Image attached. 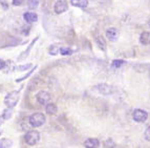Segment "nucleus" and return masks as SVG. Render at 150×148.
Wrapping results in <instances>:
<instances>
[{"mask_svg": "<svg viewBox=\"0 0 150 148\" xmlns=\"http://www.w3.org/2000/svg\"><path fill=\"white\" fill-rule=\"evenodd\" d=\"M46 121V117L42 113H34L28 118V123L32 127H40Z\"/></svg>", "mask_w": 150, "mask_h": 148, "instance_id": "nucleus-1", "label": "nucleus"}, {"mask_svg": "<svg viewBox=\"0 0 150 148\" xmlns=\"http://www.w3.org/2000/svg\"><path fill=\"white\" fill-rule=\"evenodd\" d=\"M19 101V91H14L8 93L4 98V104L8 108H14Z\"/></svg>", "mask_w": 150, "mask_h": 148, "instance_id": "nucleus-2", "label": "nucleus"}, {"mask_svg": "<svg viewBox=\"0 0 150 148\" xmlns=\"http://www.w3.org/2000/svg\"><path fill=\"white\" fill-rule=\"evenodd\" d=\"M24 141L28 146L36 145V144H38L39 143V141H40V133L38 132L37 130L28 131L24 136Z\"/></svg>", "mask_w": 150, "mask_h": 148, "instance_id": "nucleus-3", "label": "nucleus"}, {"mask_svg": "<svg viewBox=\"0 0 150 148\" xmlns=\"http://www.w3.org/2000/svg\"><path fill=\"white\" fill-rule=\"evenodd\" d=\"M132 119L138 123H144L148 119V113L146 110H143L141 108H137L132 113Z\"/></svg>", "mask_w": 150, "mask_h": 148, "instance_id": "nucleus-4", "label": "nucleus"}, {"mask_svg": "<svg viewBox=\"0 0 150 148\" xmlns=\"http://www.w3.org/2000/svg\"><path fill=\"white\" fill-rule=\"evenodd\" d=\"M93 91H98L101 95L108 96L111 95L113 93V87L109 84H105V83H102V84H98L93 87Z\"/></svg>", "mask_w": 150, "mask_h": 148, "instance_id": "nucleus-5", "label": "nucleus"}, {"mask_svg": "<svg viewBox=\"0 0 150 148\" xmlns=\"http://www.w3.org/2000/svg\"><path fill=\"white\" fill-rule=\"evenodd\" d=\"M36 99H37L39 104H41V105H46L47 103L50 102L52 97H50V93H48V91H40L37 93V96H36Z\"/></svg>", "mask_w": 150, "mask_h": 148, "instance_id": "nucleus-6", "label": "nucleus"}, {"mask_svg": "<svg viewBox=\"0 0 150 148\" xmlns=\"http://www.w3.org/2000/svg\"><path fill=\"white\" fill-rule=\"evenodd\" d=\"M67 3L65 2L64 0H58L55 3V12L57 14H62V13L67 11Z\"/></svg>", "mask_w": 150, "mask_h": 148, "instance_id": "nucleus-7", "label": "nucleus"}, {"mask_svg": "<svg viewBox=\"0 0 150 148\" xmlns=\"http://www.w3.org/2000/svg\"><path fill=\"white\" fill-rule=\"evenodd\" d=\"M85 148H100V141L96 138H88L84 141Z\"/></svg>", "mask_w": 150, "mask_h": 148, "instance_id": "nucleus-8", "label": "nucleus"}, {"mask_svg": "<svg viewBox=\"0 0 150 148\" xmlns=\"http://www.w3.org/2000/svg\"><path fill=\"white\" fill-rule=\"evenodd\" d=\"M106 37L109 39L110 41H115L119 37V30L115 28H110L106 30Z\"/></svg>", "mask_w": 150, "mask_h": 148, "instance_id": "nucleus-9", "label": "nucleus"}, {"mask_svg": "<svg viewBox=\"0 0 150 148\" xmlns=\"http://www.w3.org/2000/svg\"><path fill=\"white\" fill-rule=\"evenodd\" d=\"M23 18H24V20L28 23H34L38 20V15L34 12H26L24 13Z\"/></svg>", "mask_w": 150, "mask_h": 148, "instance_id": "nucleus-10", "label": "nucleus"}, {"mask_svg": "<svg viewBox=\"0 0 150 148\" xmlns=\"http://www.w3.org/2000/svg\"><path fill=\"white\" fill-rule=\"evenodd\" d=\"M58 111V108H57V105H56L55 103H47L46 105H45V113H47L50 115H56Z\"/></svg>", "mask_w": 150, "mask_h": 148, "instance_id": "nucleus-11", "label": "nucleus"}, {"mask_svg": "<svg viewBox=\"0 0 150 148\" xmlns=\"http://www.w3.org/2000/svg\"><path fill=\"white\" fill-rule=\"evenodd\" d=\"M140 42L143 45L150 44V33L149 32H143L140 36Z\"/></svg>", "mask_w": 150, "mask_h": 148, "instance_id": "nucleus-12", "label": "nucleus"}, {"mask_svg": "<svg viewBox=\"0 0 150 148\" xmlns=\"http://www.w3.org/2000/svg\"><path fill=\"white\" fill-rule=\"evenodd\" d=\"M37 40H38V37L35 38V39H34V40H33L32 42H30V46L28 47V50H25V52H23V53L21 54V55L19 56V57H18V61H21V60H23V59H25V58L28 57V54H30V50H32V47L34 46V44H35L36 41H37Z\"/></svg>", "mask_w": 150, "mask_h": 148, "instance_id": "nucleus-13", "label": "nucleus"}, {"mask_svg": "<svg viewBox=\"0 0 150 148\" xmlns=\"http://www.w3.org/2000/svg\"><path fill=\"white\" fill-rule=\"evenodd\" d=\"M70 3L74 6H77V8H86L88 5L87 0H70Z\"/></svg>", "mask_w": 150, "mask_h": 148, "instance_id": "nucleus-14", "label": "nucleus"}, {"mask_svg": "<svg viewBox=\"0 0 150 148\" xmlns=\"http://www.w3.org/2000/svg\"><path fill=\"white\" fill-rule=\"evenodd\" d=\"M96 42H97L98 46H99V48H100L101 50L105 52L106 50V43H105V40H104V38H103L102 36H98V37L96 38Z\"/></svg>", "mask_w": 150, "mask_h": 148, "instance_id": "nucleus-15", "label": "nucleus"}, {"mask_svg": "<svg viewBox=\"0 0 150 148\" xmlns=\"http://www.w3.org/2000/svg\"><path fill=\"white\" fill-rule=\"evenodd\" d=\"M125 64H126V61H124V60H120V59H118V60H113L112 62H111V68H112V69L121 68L123 65H125Z\"/></svg>", "mask_w": 150, "mask_h": 148, "instance_id": "nucleus-16", "label": "nucleus"}, {"mask_svg": "<svg viewBox=\"0 0 150 148\" xmlns=\"http://www.w3.org/2000/svg\"><path fill=\"white\" fill-rule=\"evenodd\" d=\"M59 53L63 56H69L74 53V50L69 47H60V50H59Z\"/></svg>", "mask_w": 150, "mask_h": 148, "instance_id": "nucleus-17", "label": "nucleus"}, {"mask_svg": "<svg viewBox=\"0 0 150 148\" xmlns=\"http://www.w3.org/2000/svg\"><path fill=\"white\" fill-rule=\"evenodd\" d=\"M2 115L4 117L5 121L10 120V119L12 118V115H13L12 108H6V109H4V110H3V113H2Z\"/></svg>", "mask_w": 150, "mask_h": 148, "instance_id": "nucleus-18", "label": "nucleus"}, {"mask_svg": "<svg viewBox=\"0 0 150 148\" xmlns=\"http://www.w3.org/2000/svg\"><path fill=\"white\" fill-rule=\"evenodd\" d=\"M48 53H50V55H53V56H55V55H57L58 53H59V50H60V48L58 47L57 45H55V44H53V45H50V48H48Z\"/></svg>", "mask_w": 150, "mask_h": 148, "instance_id": "nucleus-19", "label": "nucleus"}, {"mask_svg": "<svg viewBox=\"0 0 150 148\" xmlns=\"http://www.w3.org/2000/svg\"><path fill=\"white\" fill-rule=\"evenodd\" d=\"M36 68H37V66H34V68H32V69H30V72H28V73L26 74V75H24V76H23V77H21V78H19V79H16V82L19 83V82H21V81L25 80V79H26V78H28V77H30V76L32 75L33 73H34V70H35Z\"/></svg>", "mask_w": 150, "mask_h": 148, "instance_id": "nucleus-20", "label": "nucleus"}, {"mask_svg": "<svg viewBox=\"0 0 150 148\" xmlns=\"http://www.w3.org/2000/svg\"><path fill=\"white\" fill-rule=\"evenodd\" d=\"M104 147L105 148H115V144L112 141V139H108V140H106L105 143H104Z\"/></svg>", "mask_w": 150, "mask_h": 148, "instance_id": "nucleus-21", "label": "nucleus"}, {"mask_svg": "<svg viewBox=\"0 0 150 148\" xmlns=\"http://www.w3.org/2000/svg\"><path fill=\"white\" fill-rule=\"evenodd\" d=\"M28 5L30 10H34V8H36L38 6V1L37 0H28Z\"/></svg>", "mask_w": 150, "mask_h": 148, "instance_id": "nucleus-22", "label": "nucleus"}, {"mask_svg": "<svg viewBox=\"0 0 150 148\" xmlns=\"http://www.w3.org/2000/svg\"><path fill=\"white\" fill-rule=\"evenodd\" d=\"M30 67H32V64L30 63H28V64H25V65H20V66H18V70L19 72H23V70H28Z\"/></svg>", "mask_w": 150, "mask_h": 148, "instance_id": "nucleus-23", "label": "nucleus"}, {"mask_svg": "<svg viewBox=\"0 0 150 148\" xmlns=\"http://www.w3.org/2000/svg\"><path fill=\"white\" fill-rule=\"evenodd\" d=\"M144 138H145L146 141L150 142V126H149V127L146 128L145 132H144Z\"/></svg>", "mask_w": 150, "mask_h": 148, "instance_id": "nucleus-24", "label": "nucleus"}, {"mask_svg": "<svg viewBox=\"0 0 150 148\" xmlns=\"http://www.w3.org/2000/svg\"><path fill=\"white\" fill-rule=\"evenodd\" d=\"M5 143V140L0 141V148H8L12 146V143H8V144H4Z\"/></svg>", "mask_w": 150, "mask_h": 148, "instance_id": "nucleus-25", "label": "nucleus"}, {"mask_svg": "<svg viewBox=\"0 0 150 148\" xmlns=\"http://www.w3.org/2000/svg\"><path fill=\"white\" fill-rule=\"evenodd\" d=\"M23 2H24V0H13V5L19 6V5H21Z\"/></svg>", "mask_w": 150, "mask_h": 148, "instance_id": "nucleus-26", "label": "nucleus"}, {"mask_svg": "<svg viewBox=\"0 0 150 148\" xmlns=\"http://www.w3.org/2000/svg\"><path fill=\"white\" fill-rule=\"evenodd\" d=\"M4 65H5V61L0 58V70H2L4 68Z\"/></svg>", "mask_w": 150, "mask_h": 148, "instance_id": "nucleus-27", "label": "nucleus"}, {"mask_svg": "<svg viewBox=\"0 0 150 148\" xmlns=\"http://www.w3.org/2000/svg\"><path fill=\"white\" fill-rule=\"evenodd\" d=\"M4 121H5L4 117H3V115H2V113H1V115H0V126H1L3 123H4Z\"/></svg>", "mask_w": 150, "mask_h": 148, "instance_id": "nucleus-28", "label": "nucleus"}, {"mask_svg": "<svg viewBox=\"0 0 150 148\" xmlns=\"http://www.w3.org/2000/svg\"><path fill=\"white\" fill-rule=\"evenodd\" d=\"M1 133H2V131H1V130H0V136H1Z\"/></svg>", "mask_w": 150, "mask_h": 148, "instance_id": "nucleus-29", "label": "nucleus"}]
</instances>
